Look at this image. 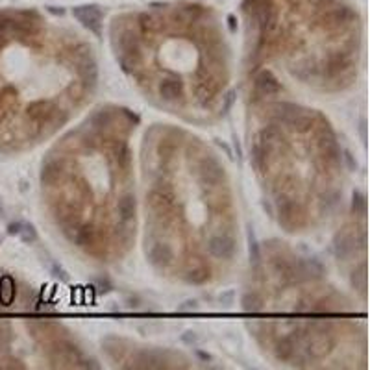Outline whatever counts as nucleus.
Masks as SVG:
<instances>
[{"mask_svg":"<svg viewBox=\"0 0 370 370\" xmlns=\"http://www.w3.org/2000/svg\"><path fill=\"white\" fill-rule=\"evenodd\" d=\"M208 252L215 259H230L235 252V241L230 235H213L208 241Z\"/></svg>","mask_w":370,"mask_h":370,"instance_id":"nucleus-1","label":"nucleus"},{"mask_svg":"<svg viewBox=\"0 0 370 370\" xmlns=\"http://www.w3.org/2000/svg\"><path fill=\"white\" fill-rule=\"evenodd\" d=\"M224 176V169L220 167V163L213 157H205L200 163V180L202 183L208 185H217Z\"/></svg>","mask_w":370,"mask_h":370,"instance_id":"nucleus-2","label":"nucleus"},{"mask_svg":"<svg viewBox=\"0 0 370 370\" xmlns=\"http://www.w3.org/2000/svg\"><path fill=\"white\" fill-rule=\"evenodd\" d=\"M74 17H78V21L86 28H89L91 32L100 33V11L93 6H86V8H78L72 11Z\"/></svg>","mask_w":370,"mask_h":370,"instance_id":"nucleus-3","label":"nucleus"},{"mask_svg":"<svg viewBox=\"0 0 370 370\" xmlns=\"http://www.w3.org/2000/svg\"><path fill=\"white\" fill-rule=\"evenodd\" d=\"M256 91L263 97H270L279 91V81L278 78L270 72V70H261L256 78Z\"/></svg>","mask_w":370,"mask_h":370,"instance_id":"nucleus-4","label":"nucleus"},{"mask_svg":"<svg viewBox=\"0 0 370 370\" xmlns=\"http://www.w3.org/2000/svg\"><path fill=\"white\" fill-rule=\"evenodd\" d=\"M355 244H357V239L352 237L346 231H341L335 235V241H333V250H335V256L339 259H346L350 258V254L355 250Z\"/></svg>","mask_w":370,"mask_h":370,"instance_id":"nucleus-5","label":"nucleus"},{"mask_svg":"<svg viewBox=\"0 0 370 370\" xmlns=\"http://www.w3.org/2000/svg\"><path fill=\"white\" fill-rule=\"evenodd\" d=\"M148 259L156 267H167L174 259V252H172V248L169 244H165V242H156L148 250Z\"/></svg>","mask_w":370,"mask_h":370,"instance_id":"nucleus-6","label":"nucleus"},{"mask_svg":"<svg viewBox=\"0 0 370 370\" xmlns=\"http://www.w3.org/2000/svg\"><path fill=\"white\" fill-rule=\"evenodd\" d=\"M332 346H333L332 337L326 335V333H318L317 337L309 343V346H307V354L311 355V357H315V359H318V357H324L326 354H330Z\"/></svg>","mask_w":370,"mask_h":370,"instance_id":"nucleus-7","label":"nucleus"},{"mask_svg":"<svg viewBox=\"0 0 370 370\" xmlns=\"http://www.w3.org/2000/svg\"><path fill=\"white\" fill-rule=\"evenodd\" d=\"M28 113H30V117L32 118H35V120H39V122H43V120H49L54 113H56V106H54L52 102L37 100V102L30 104Z\"/></svg>","mask_w":370,"mask_h":370,"instance_id":"nucleus-8","label":"nucleus"},{"mask_svg":"<svg viewBox=\"0 0 370 370\" xmlns=\"http://www.w3.org/2000/svg\"><path fill=\"white\" fill-rule=\"evenodd\" d=\"M135 210H137V202H135L134 194H124L122 198L118 200L117 204V211L118 217L122 222H130V220L135 219Z\"/></svg>","mask_w":370,"mask_h":370,"instance_id":"nucleus-9","label":"nucleus"},{"mask_svg":"<svg viewBox=\"0 0 370 370\" xmlns=\"http://www.w3.org/2000/svg\"><path fill=\"white\" fill-rule=\"evenodd\" d=\"M159 95L165 100H178L183 95L182 80H163L159 84Z\"/></svg>","mask_w":370,"mask_h":370,"instance_id":"nucleus-10","label":"nucleus"},{"mask_svg":"<svg viewBox=\"0 0 370 370\" xmlns=\"http://www.w3.org/2000/svg\"><path fill=\"white\" fill-rule=\"evenodd\" d=\"M296 352L295 346V337L293 335H287V337H281L276 343V357L281 361H289Z\"/></svg>","mask_w":370,"mask_h":370,"instance_id":"nucleus-11","label":"nucleus"},{"mask_svg":"<svg viewBox=\"0 0 370 370\" xmlns=\"http://www.w3.org/2000/svg\"><path fill=\"white\" fill-rule=\"evenodd\" d=\"M61 176V165L59 161H47L43 165V171H41V182L47 183V185H52L56 183Z\"/></svg>","mask_w":370,"mask_h":370,"instance_id":"nucleus-12","label":"nucleus"},{"mask_svg":"<svg viewBox=\"0 0 370 370\" xmlns=\"http://www.w3.org/2000/svg\"><path fill=\"white\" fill-rule=\"evenodd\" d=\"M72 241L81 248L91 246L93 242H95V230H93L91 226H80V228H74Z\"/></svg>","mask_w":370,"mask_h":370,"instance_id":"nucleus-13","label":"nucleus"},{"mask_svg":"<svg viewBox=\"0 0 370 370\" xmlns=\"http://www.w3.org/2000/svg\"><path fill=\"white\" fill-rule=\"evenodd\" d=\"M15 300V281L11 276H4L0 279V302L4 306H10Z\"/></svg>","mask_w":370,"mask_h":370,"instance_id":"nucleus-14","label":"nucleus"},{"mask_svg":"<svg viewBox=\"0 0 370 370\" xmlns=\"http://www.w3.org/2000/svg\"><path fill=\"white\" fill-rule=\"evenodd\" d=\"M80 72H81V76H84L86 84H91V86H95V84H97V80H98V69H97V63H95V61H93L91 58L86 59V61L81 63Z\"/></svg>","mask_w":370,"mask_h":370,"instance_id":"nucleus-15","label":"nucleus"},{"mask_svg":"<svg viewBox=\"0 0 370 370\" xmlns=\"http://www.w3.org/2000/svg\"><path fill=\"white\" fill-rule=\"evenodd\" d=\"M17 235L21 237L22 242H26V244H32V242L37 241V231H35V228L32 224H28V222H21Z\"/></svg>","mask_w":370,"mask_h":370,"instance_id":"nucleus-16","label":"nucleus"},{"mask_svg":"<svg viewBox=\"0 0 370 370\" xmlns=\"http://www.w3.org/2000/svg\"><path fill=\"white\" fill-rule=\"evenodd\" d=\"M248 254H250V261H252L254 265L261 263V252H259V244H258V239H256V235H254L252 230L248 231Z\"/></svg>","mask_w":370,"mask_h":370,"instance_id":"nucleus-17","label":"nucleus"},{"mask_svg":"<svg viewBox=\"0 0 370 370\" xmlns=\"http://www.w3.org/2000/svg\"><path fill=\"white\" fill-rule=\"evenodd\" d=\"M293 208H295V204H293L291 200H287V198L278 200V213H279V219L283 220V222H291V220L295 219Z\"/></svg>","mask_w":370,"mask_h":370,"instance_id":"nucleus-18","label":"nucleus"},{"mask_svg":"<svg viewBox=\"0 0 370 370\" xmlns=\"http://www.w3.org/2000/svg\"><path fill=\"white\" fill-rule=\"evenodd\" d=\"M352 210H354L355 215L365 217V213H366V198H365V194L359 193V191H354V194H352Z\"/></svg>","mask_w":370,"mask_h":370,"instance_id":"nucleus-19","label":"nucleus"},{"mask_svg":"<svg viewBox=\"0 0 370 370\" xmlns=\"http://www.w3.org/2000/svg\"><path fill=\"white\" fill-rule=\"evenodd\" d=\"M352 285L365 295V289H366V267L365 265H361L359 270H354V274H352Z\"/></svg>","mask_w":370,"mask_h":370,"instance_id":"nucleus-20","label":"nucleus"},{"mask_svg":"<svg viewBox=\"0 0 370 370\" xmlns=\"http://www.w3.org/2000/svg\"><path fill=\"white\" fill-rule=\"evenodd\" d=\"M115 157H117V163L118 167H122V169H128L130 161H132V154H130V148L124 143L117 146V150H115Z\"/></svg>","mask_w":370,"mask_h":370,"instance_id":"nucleus-21","label":"nucleus"},{"mask_svg":"<svg viewBox=\"0 0 370 370\" xmlns=\"http://www.w3.org/2000/svg\"><path fill=\"white\" fill-rule=\"evenodd\" d=\"M210 278V270L208 268H194V270H191V272L185 276V279H187L189 283H204L205 279Z\"/></svg>","mask_w":370,"mask_h":370,"instance_id":"nucleus-22","label":"nucleus"},{"mask_svg":"<svg viewBox=\"0 0 370 370\" xmlns=\"http://www.w3.org/2000/svg\"><path fill=\"white\" fill-rule=\"evenodd\" d=\"M91 124L95 126V128H106V126L111 124V113L104 111V109L102 111H97L91 117Z\"/></svg>","mask_w":370,"mask_h":370,"instance_id":"nucleus-23","label":"nucleus"},{"mask_svg":"<svg viewBox=\"0 0 370 370\" xmlns=\"http://www.w3.org/2000/svg\"><path fill=\"white\" fill-rule=\"evenodd\" d=\"M242 307L246 309V311H256L261 307V300H259V296L256 293H246V295L242 296Z\"/></svg>","mask_w":370,"mask_h":370,"instance_id":"nucleus-24","label":"nucleus"},{"mask_svg":"<svg viewBox=\"0 0 370 370\" xmlns=\"http://www.w3.org/2000/svg\"><path fill=\"white\" fill-rule=\"evenodd\" d=\"M52 272L56 278H59L61 281H69V276H67V272H65L63 268L58 267V263H52Z\"/></svg>","mask_w":370,"mask_h":370,"instance_id":"nucleus-25","label":"nucleus"},{"mask_svg":"<svg viewBox=\"0 0 370 370\" xmlns=\"http://www.w3.org/2000/svg\"><path fill=\"white\" fill-rule=\"evenodd\" d=\"M233 100H235V91H230L224 97V106H222V113H228V111H230V107H231V104H233Z\"/></svg>","mask_w":370,"mask_h":370,"instance_id":"nucleus-26","label":"nucleus"},{"mask_svg":"<svg viewBox=\"0 0 370 370\" xmlns=\"http://www.w3.org/2000/svg\"><path fill=\"white\" fill-rule=\"evenodd\" d=\"M343 157L348 161V165H350V169H352V171H355V169H357V163H354V159H352V156H350V152H344Z\"/></svg>","mask_w":370,"mask_h":370,"instance_id":"nucleus-27","label":"nucleus"},{"mask_svg":"<svg viewBox=\"0 0 370 370\" xmlns=\"http://www.w3.org/2000/svg\"><path fill=\"white\" fill-rule=\"evenodd\" d=\"M180 311H189V309H196V302H185V306L178 307Z\"/></svg>","mask_w":370,"mask_h":370,"instance_id":"nucleus-28","label":"nucleus"},{"mask_svg":"<svg viewBox=\"0 0 370 370\" xmlns=\"http://www.w3.org/2000/svg\"><path fill=\"white\" fill-rule=\"evenodd\" d=\"M361 135H363V141L366 139V126H365V120L361 122Z\"/></svg>","mask_w":370,"mask_h":370,"instance_id":"nucleus-29","label":"nucleus"},{"mask_svg":"<svg viewBox=\"0 0 370 370\" xmlns=\"http://www.w3.org/2000/svg\"><path fill=\"white\" fill-rule=\"evenodd\" d=\"M0 213H2V204H0Z\"/></svg>","mask_w":370,"mask_h":370,"instance_id":"nucleus-30","label":"nucleus"}]
</instances>
